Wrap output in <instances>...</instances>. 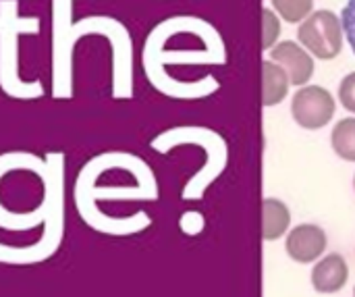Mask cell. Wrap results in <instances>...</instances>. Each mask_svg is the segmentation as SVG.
Wrapping results in <instances>:
<instances>
[{
	"label": "cell",
	"instance_id": "6da1fadb",
	"mask_svg": "<svg viewBox=\"0 0 355 297\" xmlns=\"http://www.w3.org/2000/svg\"><path fill=\"white\" fill-rule=\"evenodd\" d=\"M104 35L112 46V94H131V44L125 27L106 15H87L73 23V0H52V98H73V50L81 37Z\"/></svg>",
	"mask_w": 355,
	"mask_h": 297
},
{
	"label": "cell",
	"instance_id": "7a4b0ae2",
	"mask_svg": "<svg viewBox=\"0 0 355 297\" xmlns=\"http://www.w3.org/2000/svg\"><path fill=\"white\" fill-rule=\"evenodd\" d=\"M64 167L67 158L62 152H48L44 156L42 179V202L44 223L42 235L29 246H8L0 241V264L6 266H35L50 260L62 246L67 227L64 206Z\"/></svg>",
	"mask_w": 355,
	"mask_h": 297
},
{
	"label": "cell",
	"instance_id": "3957f363",
	"mask_svg": "<svg viewBox=\"0 0 355 297\" xmlns=\"http://www.w3.org/2000/svg\"><path fill=\"white\" fill-rule=\"evenodd\" d=\"M40 29V17H21L19 0H0V90L12 100L27 102L46 94L42 79H23L19 71V40Z\"/></svg>",
	"mask_w": 355,
	"mask_h": 297
},
{
	"label": "cell",
	"instance_id": "277c9868",
	"mask_svg": "<svg viewBox=\"0 0 355 297\" xmlns=\"http://www.w3.org/2000/svg\"><path fill=\"white\" fill-rule=\"evenodd\" d=\"M302 46L316 58L333 60L343 48V25L333 10H316L297 29Z\"/></svg>",
	"mask_w": 355,
	"mask_h": 297
},
{
	"label": "cell",
	"instance_id": "5b68a950",
	"mask_svg": "<svg viewBox=\"0 0 355 297\" xmlns=\"http://www.w3.org/2000/svg\"><path fill=\"white\" fill-rule=\"evenodd\" d=\"M293 119L304 129H322L335 114V100L329 90L320 85L300 87L291 102Z\"/></svg>",
	"mask_w": 355,
	"mask_h": 297
},
{
	"label": "cell",
	"instance_id": "8992f818",
	"mask_svg": "<svg viewBox=\"0 0 355 297\" xmlns=\"http://www.w3.org/2000/svg\"><path fill=\"white\" fill-rule=\"evenodd\" d=\"M285 250L289 258L300 264L316 262L327 250V233L318 225H297L289 231Z\"/></svg>",
	"mask_w": 355,
	"mask_h": 297
},
{
	"label": "cell",
	"instance_id": "52a82bcc",
	"mask_svg": "<svg viewBox=\"0 0 355 297\" xmlns=\"http://www.w3.org/2000/svg\"><path fill=\"white\" fill-rule=\"evenodd\" d=\"M270 60L279 62L285 69V73L289 75V81L293 85H304L314 75V58L310 56L308 50H304L300 44H295L291 40L272 46Z\"/></svg>",
	"mask_w": 355,
	"mask_h": 297
},
{
	"label": "cell",
	"instance_id": "ba28073f",
	"mask_svg": "<svg viewBox=\"0 0 355 297\" xmlns=\"http://www.w3.org/2000/svg\"><path fill=\"white\" fill-rule=\"evenodd\" d=\"M349 279V266L341 254H329L312 269V285L318 294L329 296L345 287Z\"/></svg>",
	"mask_w": 355,
	"mask_h": 297
},
{
	"label": "cell",
	"instance_id": "9c48e42d",
	"mask_svg": "<svg viewBox=\"0 0 355 297\" xmlns=\"http://www.w3.org/2000/svg\"><path fill=\"white\" fill-rule=\"evenodd\" d=\"M289 75L283 67H279L272 60L262 62V104L264 106H277L287 98L289 92Z\"/></svg>",
	"mask_w": 355,
	"mask_h": 297
},
{
	"label": "cell",
	"instance_id": "30bf717a",
	"mask_svg": "<svg viewBox=\"0 0 355 297\" xmlns=\"http://www.w3.org/2000/svg\"><path fill=\"white\" fill-rule=\"evenodd\" d=\"M291 212L287 204L277 198H266L262 202V237L266 241H277L289 231Z\"/></svg>",
	"mask_w": 355,
	"mask_h": 297
},
{
	"label": "cell",
	"instance_id": "8fae6325",
	"mask_svg": "<svg viewBox=\"0 0 355 297\" xmlns=\"http://www.w3.org/2000/svg\"><path fill=\"white\" fill-rule=\"evenodd\" d=\"M331 144L337 156L347 162H355V119H343L335 125L331 133Z\"/></svg>",
	"mask_w": 355,
	"mask_h": 297
},
{
	"label": "cell",
	"instance_id": "7c38bea8",
	"mask_svg": "<svg viewBox=\"0 0 355 297\" xmlns=\"http://www.w3.org/2000/svg\"><path fill=\"white\" fill-rule=\"evenodd\" d=\"M272 6L287 23H300L310 17L314 0H272Z\"/></svg>",
	"mask_w": 355,
	"mask_h": 297
},
{
	"label": "cell",
	"instance_id": "4fadbf2b",
	"mask_svg": "<svg viewBox=\"0 0 355 297\" xmlns=\"http://www.w3.org/2000/svg\"><path fill=\"white\" fill-rule=\"evenodd\" d=\"M281 35V21L270 8H262V48L270 50Z\"/></svg>",
	"mask_w": 355,
	"mask_h": 297
},
{
	"label": "cell",
	"instance_id": "5bb4252c",
	"mask_svg": "<svg viewBox=\"0 0 355 297\" xmlns=\"http://www.w3.org/2000/svg\"><path fill=\"white\" fill-rule=\"evenodd\" d=\"M341 25H343V33H345V37H347L355 54V0H347V4L343 6Z\"/></svg>",
	"mask_w": 355,
	"mask_h": 297
},
{
	"label": "cell",
	"instance_id": "9a60e30c",
	"mask_svg": "<svg viewBox=\"0 0 355 297\" xmlns=\"http://www.w3.org/2000/svg\"><path fill=\"white\" fill-rule=\"evenodd\" d=\"M339 100H341L343 108H347L349 112L355 114V71L343 77V81L339 85Z\"/></svg>",
	"mask_w": 355,
	"mask_h": 297
},
{
	"label": "cell",
	"instance_id": "2e32d148",
	"mask_svg": "<svg viewBox=\"0 0 355 297\" xmlns=\"http://www.w3.org/2000/svg\"><path fill=\"white\" fill-rule=\"evenodd\" d=\"M354 187H355V177H354Z\"/></svg>",
	"mask_w": 355,
	"mask_h": 297
},
{
	"label": "cell",
	"instance_id": "e0dca14e",
	"mask_svg": "<svg viewBox=\"0 0 355 297\" xmlns=\"http://www.w3.org/2000/svg\"><path fill=\"white\" fill-rule=\"evenodd\" d=\"M354 297H355V287H354Z\"/></svg>",
	"mask_w": 355,
	"mask_h": 297
}]
</instances>
